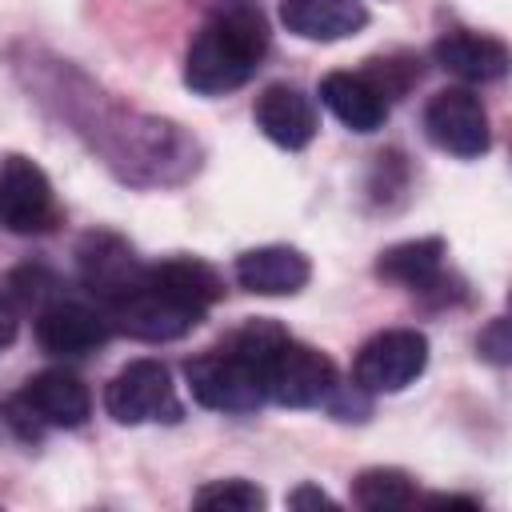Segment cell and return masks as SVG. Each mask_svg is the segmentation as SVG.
<instances>
[{
	"mask_svg": "<svg viewBox=\"0 0 512 512\" xmlns=\"http://www.w3.org/2000/svg\"><path fill=\"white\" fill-rule=\"evenodd\" d=\"M184 376H188L192 400L212 408V412L248 416L264 404V372L228 348H212V352L188 360Z\"/></svg>",
	"mask_w": 512,
	"mask_h": 512,
	"instance_id": "7a4b0ae2",
	"label": "cell"
},
{
	"mask_svg": "<svg viewBox=\"0 0 512 512\" xmlns=\"http://www.w3.org/2000/svg\"><path fill=\"white\" fill-rule=\"evenodd\" d=\"M28 416L32 424L44 432V428H80L88 416H92V396L88 388L80 384V376L64 372V368H44L36 372L16 396H12Z\"/></svg>",
	"mask_w": 512,
	"mask_h": 512,
	"instance_id": "30bf717a",
	"label": "cell"
},
{
	"mask_svg": "<svg viewBox=\"0 0 512 512\" xmlns=\"http://www.w3.org/2000/svg\"><path fill=\"white\" fill-rule=\"evenodd\" d=\"M444 240L440 236H416V240H400L392 248L380 252L376 272L400 288L412 292H432L444 280Z\"/></svg>",
	"mask_w": 512,
	"mask_h": 512,
	"instance_id": "ac0fdd59",
	"label": "cell"
},
{
	"mask_svg": "<svg viewBox=\"0 0 512 512\" xmlns=\"http://www.w3.org/2000/svg\"><path fill=\"white\" fill-rule=\"evenodd\" d=\"M288 340H292V336H288V332H284L276 320H264V316H256V320L240 324V328H236V332H232V336H228L220 348L236 352L240 360H248L252 368H260V372H264V368L272 364V356H276V352H280Z\"/></svg>",
	"mask_w": 512,
	"mask_h": 512,
	"instance_id": "ffe728a7",
	"label": "cell"
},
{
	"mask_svg": "<svg viewBox=\"0 0 512 512\" xmlns=\"http://www.w3.org/2000/svg\"><path fill=\"white\" fill-rule=\"evenodd\" d=\"M104 316H108V324L120 328L124 336L152 340V344H160V340H180V336H188V332L204 320L200 312H192V308H184V304L160 296L144 276H140V284H136L124 300H116Z\"/></svg>",
	"mask_w": 512,
	"mask_h": 512,
	"instance_id": "ba28073f",
	"label": "cell"
},
{
	"mask_svg": "<svg viewBox=\"0 0 512 512\" xmlns=\"http://www.w3.org/2000/svg\"><path fill=\"white\" fill-rule=\"evenodd\" d=\"M320 100L352 132H376L388 120V100L364 72H328L320 80Z\"/></svg>",
	"mask_w": 512,
	"mask_h": 512,
	"instance_id": "2e32d148",
	"label": "cell"
},
{
	"mask_svg": "<svg viewBox=\"0 0 512 512\" xmlns=\"http://www.w3.org/2000/svg\"><path fill=\"white\" fill-rule=\"evenodd\" d=\"M112 324L84 300H52L36 312V340L48 356H88L108 340Z\"/></svg>",
	"mask_w": 512,
	"mask_h": 512,
	"instance_id": "8fae6325",
	"label": "cell"
},
{
	"mask_svg": "<svg viewBox=\"0 0 512 512\" xmlns=\"http://www.w3.org/2000/svg\"><path fill=\"white\" fill-rule=\"evenodd\" d=\"M432 60L468 80V84H492L508 72L512 56H508V44L496 40V36H484V32H468V28H452L444 32L436 44H432Z\"/></svg>",
	"mask_w": 512,
	"mask_h": 512,
	"instance_id": "5bb4252c",
	"label": "cell"
},
{
	"mask_svg": "<svg viewBox=\"0 0 512 512\" xmlns=\"http://www.w3.org/2000/svg\"><path fill=\"white\" fill-rule=\"evenodd\" d=\"M144 280L160 296H168V300H176V304H184L200 316L224 296L220 272L212 264L196 260V256H172V260H160V264H144Z\"/></svg>",
	"mask_w": 512,
	"mask_h": 512,
	"instance_id": "e0dca14e",
	"label": "cell"
},
{
	"mask_svg": "<svg viewBox=\"0 0 512 512\" xmlns=\"http://www.w3.org/2000/svg\"><path fill=\"white\" fill-rule=\"evenodd\" d=\"M352 504L368 508V512H384V508H408L416 504V480L404 468H364L352 476Z\"/></svg>",
	"mask_w": 512,
	"mask_h": 512,
	"instance_id": "d6986e66",
	"label": "cell"
},
{
	"mask_svg": "<svg viewBox=\"0 0 512 512\" xmlns=\"http://www.w3.org/2000/svg\"><path fill=\"white\" fill-rule=\"evenodd\" d=\"M268 52V20L252 4H220L184 56V84L196 96L244 88Z\"/></svg>",
	"mask_w": 512,
	"mask_h": 512,
	"instance_id": "6da1fadb",
	"label": "cell"
},
{
	"mask_svg": "<svg viewBox=\"0 0 512 512\" xmlns=\"http://www.w3.org/2000/svg\"><path fill=\"white\" fill-rule=\"evenodd\" d=\"M424 136L460 160H476L492 148L488 108L472 88H444L424 108Z\"/></svg>",
	"mask_w": 512,
	"mask_h": 512,
	"instance_id": "8992f818",
	"label": "cell"
},
{
	"mask_svg": "<svg viewBox=\"0 0 512 512\" xmlns=\"http://www.w3.org/2000/svg\"><path fill=\"white\" fill-rule=\"evenodd\" d=\"M252 120H256V128L276 148H288V152L308 148L316 140V128H320V116H316L312 96H304L296 84H268L256 96Z\"/></svg>",
	"mask_w": 512,
	"mask_h": 512,
	"instance_id": "7c38bea8",
	"label": "cell"
},
{
	"mask_svg": "<svg viewBox=\"0 0 512 512\" xmlns=\"http://www.w3.org/2000/svg\"><path fill=\"white\" fill-rule=\"evenodd\" d=\"M312 280V264L292 244H260L236 256V284L252 296H296Z\"/></svg>",
	"mask_w": 512,
	"mask_h": 512,
	"instance_id": "4fadbf2b",
	"label": "cell"
},
{
	"mask_svg": "<svg viewBox=\"0 0 512 512\" xmlns=\"http://www.w3.org/2000/svg\"><path fill=\"white\" fill-rule=\"evenodd\" d=\"M192 504H196V508H208V512H256V508L268 504V496H264V488H256L252 480L232 476V480H212V484L196 488Z\"/></svg>",
	"mask_w": 512,
	"mask_h": 512,
	"instance_id": "44dd1931",
	"label": "cell"
},
{
	"mask_svg": "<svg viewBox=\"0 0 512 512\" xmlns=\"http://www.w3.org/2000/svg\"><path fill=\"white\" fill-rule=\"evenodd\" d=\"M288 508H336V500L312 484H300L296 492H288Z\"/></svg>",
	"mask_w": 512,
	"mask_h": 512,
	"instance_id": "603a6c76",
	"label": "cell"
},
{
	"mask_svg": "<svg viewBox=\"0 0 512 512\" xmlns=\"http://www.w3.org/2000/svg\"><path fill=\"white\" fill-rule=\"evenodd\" d=\"M0 224L16 236H44L60 224V204L48 172L20 152L0 160Z\"/></svg>",
	"mask_w": 512,
	"mask_h": 512,
	"instance_id": "3957f363",
	"label": "cell"
},
{
	"mask_svg": "<svg viewBox=\"0 0 512 512\" xmlns=\"http://www.w3.org/2000/svg\"><path fill=\"white\" fill-rule=\"evenodd\" d=\"M336 388V364L312 348L288 340L264 368V396L280 408H316Z\"/></svg>",
	"mask_w": 512,
	"mask_h": 512,
	"instance_id": "52a82bcc",
	"label": "cell"
},
{
	"mask_svg": "<svg viewBox=\"0 0 512 512\" xmlns=\"http://www.w3.org/2000/svg\"><path fill=\"white\" fill-rule=\"evenodd\" d=\"M280 20L300 40L332 44V40L356 36L368 24V8L364 0H284Z\"/></svg>",
	"mask_w": 512,
	"mask_h": 512,
	"instance_id": "9a60e30c",
	"label": "cell"
},
{
	"mask_svg": "<svg viewBox=\"0 0 512 512\" xmlns=\"http://www.w3.org/2000/svg\"><path fill=\"white\" fill-rule=\"evenodd\" d=\"M476 348H480V356H484V360H492V364H508V352H512V340H508V320H504V316H496V320H492V324L480 332Z\"/></svg>",
	"mask_w": 512,
	"mask_h": 512,
	"instance_id": "7402d4cb",
	"label": "cell"
},
{
	"mask_svg": "<svg viewBox=\"0 0 512 512\" xmlns=\"http://www.w3.org/2000/svg\"><path fill=\"white\" fill-rule=\"evenodd\" d=\"M428 504H432V508H468V512L480 508L472 496H428Z\"/></svg>",
	"mask_w": 512,
	"mask_h": 512,
	"instance_id": "d4e9b609",
	"label": "cell"
},
{
	"mask_svg": "<svg viewBox=\"0 0 512 512\" xmlns=\"http://www.w3.org/2000/svg\"><path fill=\"white\" fill-rule=\"evenodd\" d=\"M104 408L116 424H148V420H180V400H176V384L172 372L144 356L124 364L108 388H104Z\"/></svg>",
	"mask_w": 512,
	"mask_h": 512,
	"instance_id": "277c9868",
	"label": "cell"
},
{
	"mask_svg": "<svg viewBox=\"0 0 512 512\" xmlns=\"http://www.w3.org/2000/svg\"><path fill=\"white\" fill-rule=\"evenodd\" d=\"M16 328H20V312H16L12 296H8V292H0V352L16 340Z\"/></svg>",
	"mask_w": 512,
	"mask_h": 512,
	"instance_id": "cb8c5ba5",
	"label": "cell"
},
{
	"mask_svg": "<svg viewBox=\"0 0 512 512\" xmlns=\"http://www.w3.org/2000/svg\"><path fill=\"white\" fill-rule=\"evenodd\" d=\"M428 368V336L416 328L376 332L352 364V380L360 392H404Z\"/></svg>",
	"mask_w": 512,
	"mask_h": 512,
	"instance_id": "5b68a950",
	"label": "cell"
},
{
	"mask_svg": "<svg viewBox=\"0 0 512 512\" xmlns=\"http://www.w3.org/2000/svg\"><path fill=\"white\" fill-rule=\"evenodd\" d=\"M76 256H80V280L100 300V312H108L116 300H124L144 276V264L136 260V252L112 232H88L80 240Z\"/></svg>",
	"mask_w": 512,
	"mask_h": 512,
	"instance_id": "9c48e42d",
	"label": "cell"
}]
</instances>
